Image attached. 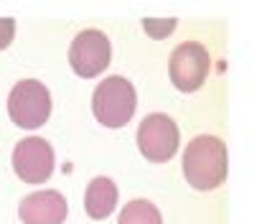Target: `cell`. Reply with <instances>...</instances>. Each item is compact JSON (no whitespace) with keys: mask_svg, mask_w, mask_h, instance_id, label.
I'll return each instance as SVG.
<instances>
[{"mask_svg":"<svg viewBox=\"0 0 262 224\" xmlns=\"http://www.w3.org/2000/svg\"><path fill=\"white\" fill-rule=\"evenodd\" d=\"M183 176L199 191H211L227 178V146L216 135H199L183 153Z\"/></svg>","mask_w":262,"mask_h":224,"instance_id":"1","label":"cell"},{"mask_svg":"<svg viewBox=\"0 0 262 224\" xmlns=\"http://www.w3.org/2000/svg\"><path fill=\"white\" fill-rule=\"evenodd\" d=\"M135 105H138L135 87L125 76H107L104 82H99V87L94 89V97H92L94 117L104 128L127 125L135 115Z\"/></svg>","mask_w":262,"mask_h":224,"instance_id":"2","label":"cell"},{"mask_svg":"<svg viewBox=\"0 0 262 224\" xmlns=\"http://www.w3.org/2000/svg\"><path fill=\"white\" fill-rule=\"evenodd\" d=\"M8 115L23 130L41 128L51 115V94L38 79L18 82L8 94Z\"/></svg>","mask_w":262,"mask_h":224,"instance_id":"3","label":"cell"},{"mask_svg":"<svg viewBox=\"0 0 262 224\" xmlns=\"http://www.w3.org/2000/svg\"><path fill=\"white\" fill-rule=\"evenodd\" d=\"M112 59V49H110V38L97 31V28H87L82 31L69 49V64L74 69V74L82 79H92V76L102 74L110 67Z\"/></svg>","mask_w":262,"mask_h":224,"instance_id":"4","label":"cell"},{"mask_svg":"<svg viewBox=\"0 0 262 224\" xmlns=\"http://www.w3.org/2000/svg\"><path fill=\"white\" fill-rule=\"evenodd\" d=\"M178 128L168 115H148L138 128V148L153 163L171 160L178 150Z\"/></svg>","mask_w":262,"mask_h":224,"instance_id":"5","label":"cell"},{"mask_svg":"<svg viewBox=\"0 0 262 224\" xmlns=\"http://www.w3.org/2000/svg\"><path fill=\"white\" fill-rule=\"evenodd\" d=\"M209 67H211L209 51L196 41H183L171 54L168 74L181 92H196L209 74Z\"/></svg>","mask_w":262,"mask_h":224,"instance_id":"6","label":"cell"},{"mask_svg":"<svg viewBox=\"0 0 262 224\" xmlns=\"http://www.w3.org/2000/svg\"><path fill=\"white\" fill-rule=\"evenodd\" d=\"M13 171L26 184H43L54 173V148L43 138H23L13 148Z\"/></svg>","mask_w":262,"mask_h":224,"instance_id":"7","label":"cell"},{"mask_svg":"<svg viewBox=\"0 0 262 224\" xmlns=\"http://www.w3.org/2000/svg\"><path fill=\"white\" fill-rule=\"evenodd\" d=\"M67 214H69V207L59 191L31 194L18 207V217L23 224H64Z\"/></svg>","mask_w":262,"mask_h":224,"instance_id":"8","label":"cell"},{"mask_svg":"<svg viewBox=\"0 0 262 224\" xmlns=\"http://www.w3.org/2000/svg\"><path fill=\"white\" fill-rule=\"evenodd\" d=\"M117 204V186L110 178H94L84 194V209L92 219H104L115 212Z\"/></svg>","mask_w":262,"mask_h":224,"instance_id":"9","label":"cell"},{"mask_svg":"<svg viewBox=\"0 0 262 224\" xmlns=\"http://www.w3.org/2000/svg\"><path fill=\"white\" fill-rule=\"evenodd\" d=\"M117 224H163V217H161V212L150 201L138 199V201H130L120 212Z\"/></svg>","mask_w":262,"mask_h":224,"instance_id":"10","label":"cell"},{"mask_svg":"<svg viewBox=\"0 0 262 224\" xmlns=\"http://www.w3.org/2000/svg\"><path fill=\"white\" fill-rule=\"evenodd\" d=\"M13 36H15V21L13 18H0V51L10 46Z\"/></svg>","mask_w":262,"mask_h":224,"instance_id":"11","label":"cell"}]
</instances>
